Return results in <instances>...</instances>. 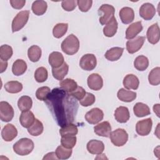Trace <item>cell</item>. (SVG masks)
I'll use <instances>...</instances> for the list:
<instances>
[{"mask_svg":"<svg viewBox=\"0 0 160 160\" xmlns=\"http://www.w3.org/2000/svg\"><path fill=\"white\" fill-rule=\"evenodd\" d=\"M79 49V41L78 38L71 34L66 37L61 43L62 51L68 55H73Z\"/></svg>","mask_w":160,"mask_h":160,"instance_id":"2","label":"cell"},{"mask_svg":"<svg viewBox=\"0 0 160 160\" xmlns=\"http://www.w3.org/2000/svg\"><path fill=\"white\" fill-rule=\"evenodd\" d=\"M124 51V48L120 47H114L106 51L105 58L110 61H118L121 57Z\"/></svg>","mask_w":160,"mask_h":160,"instance_id":"26","label":"cell"},{"mask_svg":"<svg viewBox=\"0 0 160 160\" xmlns=\"http://www.w3.org/2000/svg\"><path fill=\"white\" fill-rule=\"evenodd\" d=\"M153 111L156 114L157 116L159 117V104H156L154 105Z\"/></svg>","mask_w":160,"mask_h":160,"instance_id":"52","label":"cell"},{"mask_svg":"<svg viewBox=\"0 0 160 160\" xmlns=\"http://www.w3.org/2000/svg\"><path fill=\"white\" fill-rule=\"evenodd\" d=\"M94 132L99 136L109 138L111 133V126L108 121H103L94 127Z\"/></svg>","mask_w":160,"mask_h":160,"instance_id":"17","label":"cell"},{"mask_svg":"<svg viewBox=\"0 0 160 160\" xmlns=\"http://www.w3.org/2000/svg\"><path fill=\"white\" fill-rule=\"evenodd\" d=\"M48 72L44 67L38 68L34 72V78L38 82H43L48 79Z\"/></svg>","mask_w":160,"mask_h":160,"instance_id":"42","label":"cell"},{"mask_svg":"<svg viewBox=\"0 0 160 160\" xmlns=\"http://www.w3.org/2000/svg\"><path fill=\"white\" fill-rule=\"evenodd\" d=\"M149 66V60L147 57L143 55H140L136 57L134 61V68L140 71L146 70Z\"/></svg>","mask_w":160,"mask_h":160,"instance_id":"33","label":"cell"},{"mask_svg":"<svg viewBox=\"0 0 160 160\" xmlns=\"http://www.w3.org/2000/svg\"><path fill=\"white\" fill-rule=\"evenodd\" d=\"M35 117L31 111H22L19 117V122L22 127L29 128L34 122Z\"/></svg>","mask_w":160,"mask_h":160,"instance_id":"21","label":"cell"},{"mask_svg":"<svg viewBox=\"0 0 160 160\" xmlns=\"http://www.w3.org/2000/svg\"><path fill=\"white\" fill-rule=\"evenodd\" d=\"M87 82L88 87L94 91L100 90L103 86V79L102 77L97 73L90 74L88 78Z\"/></svg>","mask_w":160,"mask_h":160,"instance_id":"12","label":"cell"},{"mask_svg":"<svg viewBox=\"0 0 160 160\" xmlns=\"http://www.w3.org/2000/svg\"><path fill=\"white\" fill-rule=\"evenodd\" d=\"M96 98L93 94L90 92H86L84 97L79 101L80 104L84 107H88L93 104L95 102Z\"/></svg>","mask_w":160,"mask_h":160,"instance_id":"45","label":"cell"},{"mask_svg":"<svg viewBox=\"0 0 160 160\" xmlns=\"http://www.w3.org/2000/svg\"><path fill=\"white\" fill-rule=\"evenodd\" d=\"M141 21L135 22L129 25L126 31V38L127 39H132L134 38L142 30Z\"/></svg>","mask_w":160,"mask_h":160,"instance_id":"18","label":"cell"},{"mask_svg":"<svg viewBox=\"0 0 160 160\" xmlns=\"http://www.w3.org/2000/svg\"><path fill=\"white\" fill-rule=\"evenodd\" d=\"M48 61L52 68H59L64 62L62 54L58 51H54L49 54Z\"/></svg>","mask_w":160,"mask_h":160,"instance_id":"23","label":"cell"},{"mask_svg":"<svg viewBox=\"0 0 160 160\" xmlns=\"http://www.w3.org/2000/svg\"><path fill=\"white\" fill-rule=\"evenodd\" d=\"M146 36L148 42L152 44H155L159 42L160 35L159 28L158 23L153 24L148 28L146 32Z\"/></svg>","mask_w":160,"mask_h":160,"instance_id":"14","label":"cell"},{"mask_svg":"<svg viewBox=\"0 0 160 160\" xmlns=\"http://www.w3.org/2000/svg\"><path fill=\"white\" fill-rule=\"evenodd\" d=\"M68 28V23H58L55 25L52 29V34L54 38H61L67 32Z\"/></svg>","mask_w":160,"mask_h":160,"instance_id":"38","label":"cell"},{"mask_svg":"<svg viewBox=\"0 0 160 160\" xmlns=\"http://www.w3.org/2000/svg\"><path fill=\"white\" fill-rule=\"evenodd\" d=\"M119 18L123 24H128L133 21L134 19V10L129 7H124L119 11Z\"/></svg>","mask_w":160,"mask_h":160,"instance_id":"19","label":"cell"},{"mask_svg":"<svg viewBox=\"0 0 160 160\" xmlns=\"http://www.w3.org/2000/svg\"><path fill=\"white\" fill-rule=\"evenodd\" d=\"M114 117L118 122H126L130 118V114L128 108L124 106H119L117 108L114 112Z\"/></svg>","mask_w":160,"mask_h":160,"instance_id":"22","label":"cell"},{"mask_svg":"<svg viewBox=\"0 0 160 160\" xmlns=\"http://www.w3.org/2000/svg\"><path fill=\"white\" fill-rule=\"evenodd\" d=\"M152 121L151 118H147L139 121L136 125V132L142 136L148 135L152 129Z\"/></svg>","mask_w":160,"mask_h":160,"instance_id":"9","label":"cell"},{"mask_svg":"<svg viewBox=\"0 0 160 160\" xmlns=\"http://www.w3.org/2000/svg\"><path fill=\"white\" fill-rule=\"evenodd\" d=\"M46 103L59 126L62 127L74 121L78 109L77 101L62 89H53L46 100Z\"/></svg>","mask_w":160,"mask_h":160,"instance_id":"1","label":"cell"},{"mask_svg":"<svg viewBox=\"0 0 160 160\" xmlns=\"http://www.w3.org/2000/svg\"><path fill=\"white\" fill-rule=\"evenodd\" d=\"M11 6L16 9H20L22 8L26 3L24 0H10L9 1Z\"/></svg>","mask_w":160,"mask_h":160,"instance_id":"49","label":"cell"},{"mask_svg":"<svg viewBox=\"0 0 160 160\" xmlns=\"http://www.w3.org/2000/svg\"><path fill=\"white\" fill-rule=\"evenodd\" d=\"M34 147V142L31 139L24 138L14 143L13 145V150L19 156H26L32 151Z\"/></svg>","mask_w":160,"mask_h":160,"instance_id":"3","label":"cell"},{"mask_svg":"<svg viewBox=\"0 0 160 160\" xmlns=\"http://www.w3.org/2000/svg\"><path fill=\"white\" fill-rule=\"evenodd\" d=\"M32 99L28 96H21L18 101V106L22 112L29 110L32 108Z\"/></svg>","mask_w":160,"mask_h":160,"instance_id":"36","label":"cell"},{"mask_svg":"<svg viewBox=\"0 0 160 160\" xmlns=\"http://www.w3.org/2000/svg\"><path fill=\"white\" fill-rule=\"evenodd\" d=\"M18 135L16 128L12 124H8L4 126L1 131L2 139L7 142L12 141Z\"/></svg>","mask_w":160,"mask_h":160,"instance_id":"15","label":"cell"},{"mask_svg":"<svg viewBox=\"0 0 160 160\" xmlns=\"http://www.w3.org/2000/svg\"><path fill=\"white\" fill-rule=\"evenodd\" d=\"M13 51L12 48L8 45L4 44L0 47V59L2 61H8L9 59L12 55Z\"/></svg>","mask_w":160,"mask_h":160,"instance_id":"41","label":"cell"},{"mask_svg":"<svg viewBox=\"0 0 160 160\" xmlns=\"http://www.w3.org/2000/svg\"><path fill=\"white\" fill-rule=\"evenodd\" d=\"M28 56L31 61L38 62L41 56V49L38 46L33 45L28 49Z\"/></svg>","mask_w":160,"mask_h":160,"instance_id":"35","label":"cell"},{"mask_svg":"<svg viewBox=\"0 0 160 160\" xmlns=\"http://www.w3.org/2000/svg\"><path fill=\"white\" fill-rule=\"evenodd\" d=\"M86 148L89 153L99 155L101 154L104 150V144L101 141L92 139L88 142Z\"/></svg>","mask_w":160,"mask_h":160,"instance_id":"16","label":"cell"},{"mask_svg":"<svg viewBox=\"0 0 160 160\" xmlns=\"http://www.w3.org/2000/svg\"><path fill=\"white\" fill-rule=\"evenodd\" d=\"M117 96L118 98L121 101L129 102L133 101L136 98V93L134 91L121 88L118 91Z\"/></svg>","mask_w":160,"mask_h":160,"instance_id":"25","label":"cell"},{"mask_svg":"<svg viewBox=\"0 0 160 160\" xmlns=\"http://www.w3.org/2000/svg\"><path fill=\"white\" fill-rule=\"evenodd\" d=\"M56 153L55 152H49L47 154H46V156H44V157L43 158V159H58L57 157H56Z\"/></svg>","mask_w":160,"mask_h":160,"instance_id":"50","label":"cell"},{"mask_svg":"<svg viewBox=\"0 0 160 160\" xmlns=\"http://www.w3.org/2000/svg\"><path fill=\"white\" fill-rule=\"evenodd\" d=\"M110 139L114 146H122L128 140V134L124 129L118 128L111 133Z\"/></svg>","mask_w":160,"mask_h":160,"instance_id":"6","label":"cell"},{"mask_svg":"<svg viewBox=\"0 0 160 160\" xmlns=\"http://www.w3.org/2000/svg\"><path fill=\"white\" fill-rule=\"evenodd\" d=\"M77 5V1L74 0H65L61 2L62 8L66 11H73Z\"/></svg>","mask_w":160,"mask_h":160,"instance_id":"48","label":"cell"},{"mask_svg":"<svg viewBox=\"0 0 160 160\" xmlns=\"http://www.w3.org/2000/svg\"><path fill=\"white\" fill-rule=\"evenodd\" d=\"M146 38L144 36H138L135 39H129L126 42V49L130 54L138 52L144 44Z\"/></svg>","mask_w":160,"mask_h":160,"instance_id":"11","label":"cell"},{"mask_svg":"<svg viewBox=\"0 0 160 160\" xmlns=\"http://www.w3.org/2000/svg\"><path fill=\"white\" fill-rule=\"evenodd\" d=\"M4 89L9 93H18L22 89V84L17 81H10L4 84Z\"/></svg>","mask_w":160,"mask_h":160,"instance_id":"34","label":"cell"},{"mask_svg":"<svg viewBox=\"0 0 160 160\" xmlns=\"http://www.w3.org/2000/svg\"><path fill=\"white\" fill-rule=\"evenodd\" d=\"M92 1L91 0H78L77 1V5L79 9L82 12L88 11L92 6Z\"/></svg>","mask_w":160,"mask_h":160,"instance_id":"46","label":"cell"},{"mask_svg":"<svg viewBox=\"0 0 160 160\" xmlns=\"http://www.w3.org/2000/svg\"><path fill=\"white\" fill-rule=\"evenodd\" d=\"M69 71V66L66 62H64L60 67L52 68V74L53 77L57 80L62 81L67 75Z\"/></svg>","mask_w":160,"mask_h":160,"instance_id":"27","label":"cell"},{"mask_svg":"<svg viewBox=\"0 0 160 160\" xmlns=\"http://www.w3.org/2000/svg\"><path fill=\"white\" fill-rule=\"evenodd\" d=\"M51 92V89L48 86H42L39 88L36 92V96L40 101H46L49 94Z\"/></svg>","mask_w":160,"mask_h":160,"instance_id":"44","label":"cell"},{"mask_svg":"<svg viewBox=\"0 0 160 160\" xmlns=\"http://www.w3.org/2000/svg\"><path fill=\"white\" fill-rule=\"evenodd\" d=\"M27 69V64L22 60L18 59L16 60L12 66V72L15 76L23 74Z\"/></svg>","mask_w":160,"mask_h":160,"instance_id":"29","label":"cell"},{"mask_svg":"<svg viewBox=\"0 0 160 160\" xmlns=\"http://www.w3.org/2000/svg\"><path fill=\"white\" fill-rule=\"evenodd\" d=\"M72 154V149H69L61 145L57 147L56 149V155L59 159H67Z\"/></svg>","mask_w":160,"mask_h":160,"instance_id":"40","label":"cell"},{"mask_svg":"<svg viewBox=\"0 0 160 160\" xmlns=\"http://www.w3.org/2000/svg\"><path fill=\"white\" fill-rule=\"evenodd\" d=\"M86 93V92L82 87L78 86L75 90H74L73 91L69 94L76 99L80 101L84 97Z\"/></svg>","mask_w":160,"mask_h":160,"instance_id":"47","label":"cell"},{"mask_svg":"<svg viewBox=\"0 0 160 160\" xmlns=\"http://www.w3.org/2000/svg\"><path fill=\"white\" fill-rule=\"evenodd\" d=\"M97 64L96 56L93 54H86L82 56L79 61L80 67L85 71L93 70Z\"/></svg>","mask_w":160,"mask_h":160,"instance_id":"8","label":"cell"},{"mask_svg":"<svg viewBox=\"0 0 160 160\" xmlns=\"http://www.w3.org/2000/svg\"><path fill=\"white\" fill-rule=\"evenodd\" d=\"M14 109L10 104L6 101L0 102V119L2 121L9 122L14 117Z\"/></svg>","mask_w":160,"mask_h":160,"instance_id":"7","label":"cell"},{"mask_svg":"<svg viewBox=\"0 0 160 160\" xmlns=\"http://www.w3.org/2000/svg\"><path fill=\"white\" fill-rule=\"evenodd\" d=\"M123 86L127 89H134L136 90L138 88L139 85V81L138 78L132 74H127L123 79Z\"/></svg>","mask_w":160,"mask_h":160,"instance_id":"20","label":"cell"},{"mask_svg":"<svg viewBox=\"0 0 160 160\" xmlns=\"http://www.w3.org/2000/svg\"><path fill=\"white\" fill-rule=\"evenodd\" d=\"M44 127L42 123L38 120V119H35L34 123L28 128V132L33 136H38L41 134L43 132Z\"/></svg>","mask_w":160,"mask_h":160,"instance_id":"37","label":"cell"},{"mask_svg":"<svg viewBox=\"0 0 160 160\" xmlns=\"http://www.w3.org/2000/svg\"><path fill=\"white\" fill-rule=\"evenodd\" d=\"M29 16V11L25 10L18 12L12 21V32H14L21 29L27 23Z\"/></svg>","mask_w":160,"mask_h":160,"instance_id":"5","label":"cell"},{"mask_svg":"<svg viewBox=\"0 0 160 160\" xmlns=\"http://www.w3.org/2000/svg\"><path fill=\"white\" fill-rule=\"evenodd\" d=\"M148 80L150 84L152 86L159 85L160 83V68L156 67L153 68L149 72Z\"/></svg>","mask_w":160,"mask_h":160,"instance_id":"39","label":"cell"},{"mask_svg":"<svg viewBox=\"0 0 160 160\" xmlns=\"http://www.w3.org/2000/svg\"><path fill=\"white\" fill-rule=\"evenodd\" d=\"M133 111L134 114L138 118L144 117L149 115L151 113L149 106L142 102H137L133 107Z\"/></svg>","mask_w":160,"mask_h":160,"instance_id":"28","label":"cell"},{"mask_svg":"<svg viewBox=\"0 0 160 160\" xmlns=\"http://www.w3.org/2000/svg\"><path fill=\"white\" fill-rule=\"evenodd\" d=\"M61 144L66 148L72 149L76 144V136H65L61 137Z\"/></svg>","mask_w":160,"mask_h":160,"instance_id":"43","label":"cell"},{"mask_svg":"<svg viewBox=\"0 0 160 160\" xmlns=\"http://www.w3.org/2000/svg\"><path fill=\"white\" fill-rule=\"evenodd\" d=\"M115 9L110 4H104L98 9V14L99 15V22L102 25L106 24L114 17Z\"/></svg>","mask_w":160,"mask_h":160,"instance_id":"4","label":"cell"},{"mask_svg":"<svg viewBox=\"0 0 160 160\" xmlns=\"http://www.w3.org/2000/svg\"><path fill=\"white\" fill-rule=\"evenodd\" d=\"M0 64H1V70H0V72L2 73L8 67V62L6 61H2V60H1V62H0Z\"/></svg>","mask_w":160,"mask_h":160,"instance_id":"51","label":"cell"},{"mask_svg":"<svg viewBox=\"0 0 160 160\" xmlns=\"http://www.w3.org/2000/svg\"><path fill=\"white\" fill-rule=\"evenodd\" d=\"M104 118L103 111L98 108H94L86 112L85 119L88 122L91 124H96L102 120Z\"/></svg>","mask_w":160,"mask_h":160,"instance_id":"10","label":"cell"},{"mask_svg":"<svg viewBox=\"0 0 160 160\" xmlns=\"http://www.w3.org/2000/svg\"><path fill=\"white\" fill-rule=\"evenodd\" d=\"M48 8L47 2L45 1H35L33 2L31 9L33 13L37 16L43 15Z\"/></svg>","mask_w":160,"mask_h":160,"instance_id":"30","label":"cell"},{"mask_svg":"<svg viewBox=\"0 0 160 160\" xmlns=\"http://www.w3.org/2000/svg\"><path fill=\"white\" fill-rule=\"evenodd\" d=\"M59 86L61 89H62L68 93L71 92L78 87L77 82L74 79L70 78H67L62 80L59 82Z\"/></svg>","mask_w":160,"mask_h":160,"instance_id":"31","label":"cell"},{"mask_svg":"<svg viewBox=\"0 0 160 160\" xmlns=\"http://www.w3.org/2000/svg\"><path fill=\"white\" fill-rule=\"evenodd\" d=\"M156 9L151 3H144L139 8V15L145 20H151L156 14Z\"/></svg>","mask_w":160,"mask_h":160,"instance_id":"13","label":"cell"},{"mask_svg":"<svg viewBox=\"0 0 160 160\" xmlns=\"http://www.w3.org/2000/svg\"><path fill=\"white\" fill-rule=\"evenodd\" d=\"M118 24L115 17L109 21L103 28V33L106 37H112L117 32Z\"/></svg>","mask_w":160,"mask_h":160,"instance_id":"24","label":"cell"},{"mask_svg":"<svg viewBox=\"0 0 160 160\" xmlns=\"http://www.w3.org/2000/svg\"><path fill=\"white\" fill-rule=\"evenodd\" d=\"M78 132V129L77 126L72 123L66 124L59 129V134L61 137L65 136H76Z\"/></svg>","mask_w":160,"mask_h":160,"instance_id":"32","label":"cell"}]
</instances>
